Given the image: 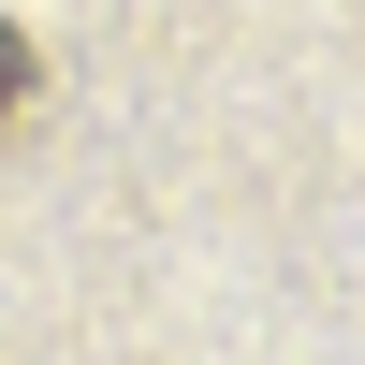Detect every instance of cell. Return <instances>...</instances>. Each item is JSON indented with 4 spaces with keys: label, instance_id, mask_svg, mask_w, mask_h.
<instances>
[{
    "label": "cell",
    "instance_id": "6da1fadb",
    "mask_svg": "<svg viewBox=\"0 0 365 365\" xmlns=\"http://www.w3.org/2000/svg\"><path fill=\"white\" fill-rule=\"evenodd\" d=\"M15 103H29V44L0 29V117H15Z\"/></svg>",
    "mask_w": 365,
    "mask_h": 365
}]
</instances>
